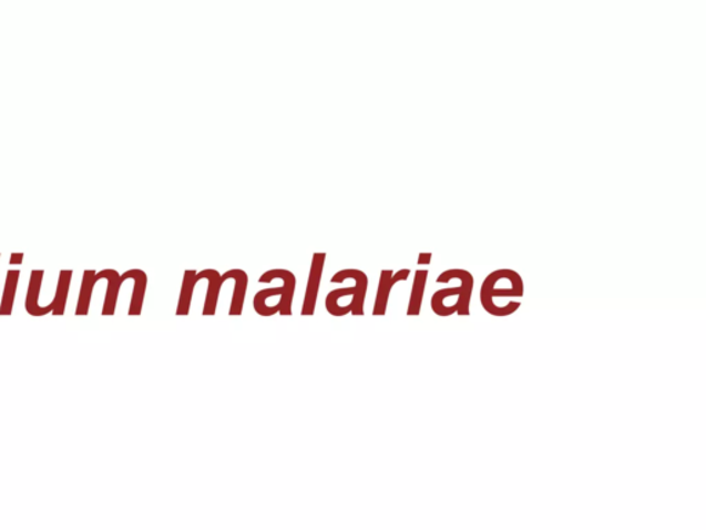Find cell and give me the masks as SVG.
Returning a JSON list of instances; mask_svg holds the SVG:
<instances>
[{"label": "cell", "instance_id": "obj_1", "mask_svg": "<svg viewBox=\"0 0 706 530\" xmlns=\"http://www.w3.org/2000/svg\"><path fill=\"white\" fill-rule=\"evenodd\" d=\"M523 293L521 275L512 269H499L484 279L480 289V302L489 314L507 317L516 313L522 306L521 302H513L511 298H521Z\"/></svg>", "mask_w": 706, "mask_h": 530}, {"label": "cell", "instance_id": "obj_2", "mask_svg": "<svg viewBox=\"0 0 706 530\" xmlns=\"http://www.w3.org/2000/svg\"><path fill=\"white\" fill-rule=\"evenodd\" d=\"M460 285L446 287L432 296L431 306L439 317H449L451 314L470 315V304L473 292V276L465 269H457Z\"/></svg>", "mask_w": 706, "mask_h": 530}, {"label": "cell", "instance_id": "obj_3", "mask_svg": "<svg viewBox=\"0 0 706 530\" xmlns=\"http://www.w3.org/2000/svg\"><path fill=\"white\" fill-rule=\"evenodd\" d=\"M347 279H354V287H340V289H336L329 293L326 297V309L332 317H337L338 313V302L346 296H351L352 298V312L351 314L355 317H359V315L365 314V300L367 286H369V279H367L364 271L359 269H342L340 273L335 274L331 278V284H342Z\"/></svg>", "mask_w": 706, "mask_h": 530}, {"label": "cell", "instance_id": "obj_4", "mask_svg": "<svg viewBox=\"0 0 706 530\" xmlns=\"http://www.w3.org/2000/svg\"><path fill=\"white\" fill-rule=\"evenodd\" d=\"M326 253H314L313 264H310L307 291H305L301 315L313 317L318 302L321 275L326 263Z\"/></svg>", "mask_w": 706, "mask_h": 530}, {"label": "cell", "instance_id": "obj_5", "mask_svg": "<svg viewBox=\"0 0 706 530\" xmlns=\"http://www.w3.org/2000/svg\"><path fill=\"white\" fill-rule=\"evenodd\" d=\"M282 279L285 282L284 285V295L280 296L279 314L284 315V317H289L291 315L293 309V298H295L296 292V275L290 273L287 269H270L267 273H264L259 276V284H270V282Z\"/></svg>", "mask_w": 706, "mask_h": 530}, {"label": "cell", "instance_id": "obj_6", "mask_svg": "<svg viewBox=\"0 0 706 530\" xmlns=\"http://www.w3.org/2000/svg\"><path fill=\"white\" fill-rule=\"evenodd\" d=\"M409 276L410 269H400L397 274H393V271L391 269L382 271L372 315H376V317H382V315H386L389 295H391L392 287L397 285L398 282L408 281Z\"/></svg>", "mask_w": 706, "mask_h": 530}, {"label": "cell", "instance_id": "obj_7", "mask_svg": "<svg viewBox=\"0 0 706 530\" xmlns=\"http://www.w3.org/2000/svg\"><path fill=\"white\" fill-rule=\"evenodd\" d=\"M202 279L208 281L206 302L202 314L206 315V317H213V315H216L217 313L219 292H222L225 278L223 275H219L216 269H205L196 274V285L197 282H201Z\"/></svg>", "mask_w": 706, "mask_h": 530}, {"label": "cell", "instance_id": "obj_8", "mask_svg": "<svg viewBox=\"0 0 706 530\" xmlns=\"http://www.w3.org/2000/svg\"><path fill=\"white\" fill-rule=\"evenodd\" d=\"M124 279L134 281L132 302H130L127 314L130 315V317H135V315H140L141 312H143L146 285H149V276H146L144 271L129 269L126 271V273L121 275V281L123 282Z\"/></svg>", "mask_w": 706, "mask_h": 530}, {"label": "cell", "instance_id": "obj_9", "mask_svg": "<svg viewBox=\"0 0 706 530\" xmlns=\"http://www.w3.org/2000/svg\"><path fill=\"white\" fill-rule=\"evenodd\" d=\"M43 278V269L32 271L30 285H28L25 297V309L28 314L32 315V317H43V315L49 314L48 309L43 308L41 304H39V296H41Z\"/></svg>", "mask_w": 706, "mask_h": 530}, {"label": "cell", "instance_id": "obj_10", "mask_svg": "<svg viewBox=\"0 0 706 530\" xmlns=\"http://www.w3.org/2000/svg\"><path fill=\"white\" fill-rule=\"evenodd\" d=\"M223 276L225 281H235V289L233 302H231L229 315L231 317H239V315H242L243 313V304H245L248 276L243 269H229Z\"/></svg>", "mask_w": 706, "mask_h": 530}, {"label": "cell", "instance_id": "obj_11", "mask_svg": "<svg viewBox=\"0 0 706 530\" xmlns=\"http://www.w3.org/2000/svg\"><path fill=\"white\" fill-rule=\"evenodd\" d=\"M100 279H106L109 282V287H106L105 300L103 307V315L109 317V315H114L116 309V303L119 297V292H121L122 281L121 275H119L115 269H103L98 273Z\"/></svg>", "mask_w": 706, "mask_h": 530}, {"label": "cell", "instance_id": "obj_12", "mask_svg": "<svg viewBox=\"0 0 706 530\" xmlns=\"http://www.w3.org/2000/svg\"><path fill=\"white\" fill-rule=\"evenodd\" d=\"M100 281L98 273L93 269H86L83 273L81 292H79L78 306L75 314L84 317L89 314L90 303H92L93 291L95 284Z\"/></svg>", "mask_w": 706, "mask_h": 530}, {"label": "cell", "instance_id": "obj_13", "mask_svg": "<svg viewBox=\"0 0 706 530\" xmlns=\"http://www.w3.org/2000/svg\"><path fill=\"white\" fill-rule=\"evenodd\" d=\"M20 274V269H9L8 274H6L2 302H0V315H2V317H8V315L13 313Z\"/></svg>", "mask_w": 706, "mask_h": 530}, {"label": "cell", "instance_id": "obj_14", "mask_svg": "<svg viewBox=\"0 0 706 530\" xmlns=\"http://www.w3.org/2000/svg\"><path fill=\"white\" fill-rule=\"evenodd\" d=\"M428 279L427 269L416 271L415 284H412L410 303L408 308L409 317H417L421 313L423 293H426V285Z\"/></svg>", "mask_w": 706, "mask_h": 530}, {"label": "cell", "instance_id": "obj_15", "mask_svg": "<svg viewBox=\"0 0 706 530\" xmlns=\"http://www.w3.org/2000/svg\"><path fill=\"white\" fill-rule=\"evenodd\" d=\"M72 271L71 269H62L60 271L58 289H55L53 306V315H64L68 296H70L71 289V281H72Z\"/></svg>", "mask_w": 706, "mask_h": 530}, {"label": "cell", "instance_id": "obj_16", "mask_svg": "<svg viewBox=\"0 0 706 530\" xmlns=\"http://www.w3.org/2000/svg\"><path fill=\"white\" fill-rule=\"evenodd\" d=\"M196 271L186 269L183 279V286H181V293L178 298L177 315H188L192 303V295L196 286Z\"/></svg>", "mask_w": 706, "mask_h": 530}, {"label": "cell", "instance_id": "obj_17", "mask_svg": "<svg viewBox=\"0 0 706 530\" xmlns=\"http://www.w3.org/2000/svg\"><path fill=\"white\" fill-rule=\"evenodd\" d=\"M282 295H284V287H269V289L259 291L257 295L254 296L253 307L262 317H273V315L279 313V306L276 304L275 307H268L267 300L269 297Z\"/></svg>", "mask_w": 706, "mask_h": 530}, {"label": "cell", "instance_id": "obj_18", "mask_svg": "<svg viewBox=\"0 0 706 530\" xmlns=\"http://www.w3.org/2000/svg\"><path fill=\"white\" fill-rule=\"evenodd\" d=\"M432 261V253H420V256H418V265H428L431 264Z\"/></svg>", "mask_w": 706, "mask_h": 530}, {"label": "cell", "instance_id": "obj_19", "mask_svg": "<svg viewBox=\"0 0 706 530\" xmlns=\"http://www.w3.org/2000/svg\"><path fill=\"white\" fill-rule=\"evenodd\" d=\"M22 262H24V255H22V253H13V255L10 256L11 265H20Z\"/></svg>", "mask_w": 706, "mask_h": 530}, {"label": "cell", "instance_id": "obj_20", "mask_svg": "<svg viewBox=\"0 0 706 530\" xmlns=\"http://www.w3.org/2000/svg\"><path fill=\"white\" fill-rule=\"evenodd\" d=\"M0 257H2V255H0Z\"/></svg>", "mask_w": 706, "mask_h": 530}]
</instances>
